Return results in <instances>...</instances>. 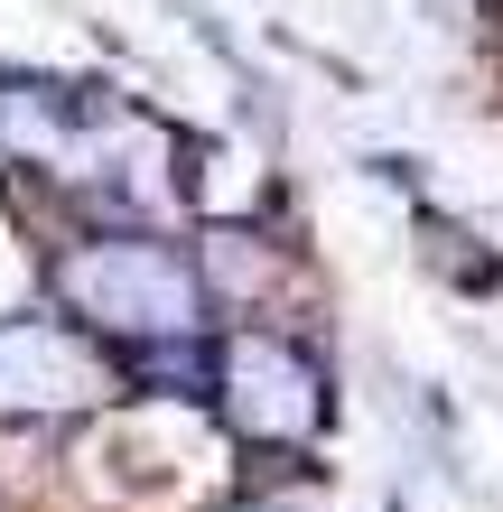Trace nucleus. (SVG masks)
I'll use <instances>...</instances> for the list:
<instances>
[{
	"mask_svg": "<svg viewBox=\"0 0 503 512\" xmlns=\"http://www.w3.org/2000/svg\"><path fill=\"white\" fill-rule=\"evenodd\" d=\"M47 289L84 336H112L131 354H159V345H187L205 326V270L177 252V243H150V233H94V243H66L47 261Z\"/></svg>",
	"mask_w": 503,
	"mask_h": 512,
	"instance_id": "nucleus-1",
	"label": "nucleus"
},
{
	"mask_svg": "<svg viewBox=\"0 0 503 512\" xmlns=\"http://www.w3.org/2000/svg\"><path fill=\"white\" fill-rule=\"evenodd\" d=\"M215 410H224V429L252 438V447H308L327 429V373L289 336L243 326V336H224V354H215Z\"/></svg>",
	"mask_w": 503,
	"mask_h": 512,
	"instance_id": "nucleus-2",
	"label": "nucleus"
},
{
	"mask_svg": "<svg viewBox=\"0 0 503 512\" xmlns=\"http://www.w3.org/2000/svg\"><path fill=\"white\" fill-rule=\"evenodd\" d=\"M122 391V364L75 317H10L0 326V419H75Z\"/></svg>",
	"mask_w": 503,
	"mask_h": 512,
	"instance_id": "nucleus-3",
	"label": "nucleus"
},
{
	"mask_svg": "<svg viewBox=\"0 0 503 512\" xmlns=\"http://www.w3.org/2000/svg\"><path fill=\"white\" fill-rule=\"evenodd\" d=\"M94 112H103V103L66 94V84L0 75V159H19V168H56V177H66V168H75V149H84V131H94Z\"/></svg>",
	"mask_w": 503,
	"mask_h": 512,
	"instance_id": "nucleus-4",
	"label": "nucleus"
},
{
	"mask_svg": "<svg viewBox=\"0 0 503 512\" xmlns=\"http://www.w3.org/2000/svg\"><path fill=\"white\" fill-rule=\"evenodd\" d=\"M196 270H205V298H261L280 280V252L261 243V233H205Z\"/></svg>",
	"mask_w": 503,
	"mask_h": 512,
	"instance_id": "nucleus-5",
	"label": "nucleus"
}]
</instances>
